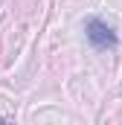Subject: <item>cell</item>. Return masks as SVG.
<instances>
[{"label": "cell", "instance_id": "6da1fadb", "mask_svg": "<svg viewBox=\"0 0 122 125\" xmlns=\"http://www.w3.org/2000/svg\"><path fill=\"white\" fill-rule=\"evenodd\" d=\"M84 35H87V41H90L93 50H113L116 47V32L111 29L105 21H99V18H90L87 21Z\"/></svg>", "mask_w": 122, "mask_h": 125}]
</instances>
